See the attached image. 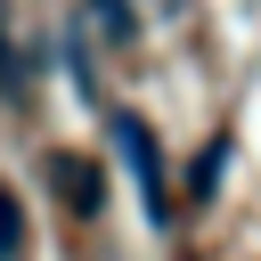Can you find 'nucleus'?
<instances>
[{
	"label": "nucleus",
	"mask_w": 261,
	"mask_h": 261,
	"mask_svg": "<svg viewBox=\"0 0 261 261\" xmlns=\"http://www.w3.org/2000/svg\"><path fill=\"white\" fill-rule=\"evenodd\" d=\"M114 139H122L139 188H147V212H163V171H155V139H147V122H139V114H114Z\"/></svg>",
	"instance_id": "1"
},
{
	"label": "nucleus",
	"mask_w": 261,
	"mask_h": 261,
	"mask_svg": "<svg viewBox=\"0 0 261 261\" xmlns=\"http://www.w3.org/2000/svg\"><path fill=\"white\" fill-rule=\"evenodd\" d=\"M57 196H73V212H98V171L90 163H57Z\"/></svg>",
	"instance_id": "2"
},
{
	"label": "nucleus",
	"mask_w": 261,
	"mask_h": 261,
	"mask_svg": "<svg viewBox=\"0 0 261 261\" xmlns=\"http://www.w3.org/2000/svg\"><path fill=\"white\" fill-rule=\"evenodd\" d=\"M24 253V212H16V196L0 188V261H16Z\"/></svg>",
	"instance_id": "3"
}]
</instances>
